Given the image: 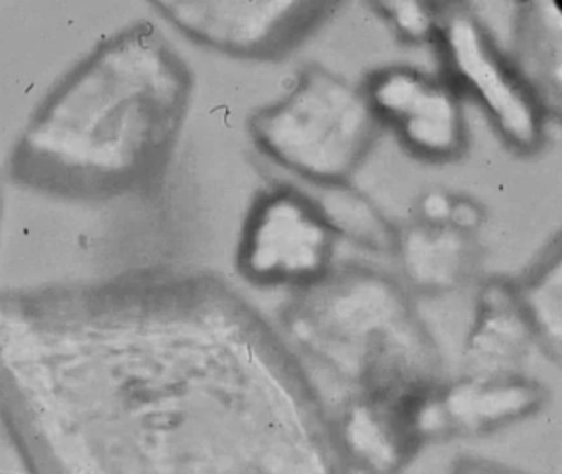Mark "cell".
Instances as JSON below:
<instances>
[{"label": "cell", "mask_w": 562, "mask_h": 474, "mask_svg": "<svg viewBox=\"0 0 562 474\" xmlns=\"http://www.w3.org/2000/svg\"><path fill=\"white\" fill-rule=\"evenodd\" d=\"M0 420L31 474H324L297 364L199 280L0 295Z\"/></svg>", "instance_id": "1"}, {"label": "cell", "mask_w": 562, "mask_h": 474, "mask_svg": "<svg viewBox=\"0 0 562 474\" xmlns=\"http://www.w3.org/2000/svg\"><path fill=\"white\" fill-rule=\"evenodd\" d=\"M453 474H516L509 471L508 467L499 466L496 463H490L486 460H465V463L460 464Z\"/></svg>", "instance_id": "17"}, {"label": "cell", "mask_w": 562, "mask_h": 474, "mask_svg": "<svg viewBox=\"0 0 562 474\" xmlns=\"http://www.w3.org/2000/svg\"><path fill=\"white\" fill-rule=\"evenodd\" d=\"M483 223V213L480 206H476L470 200H453L452 211H450L449 226L459 233L469 234L479 229Z\"/></svg>", "instance_id": "16"}, {"label": "cell", "mask_w": 562, "mask_h": 474, "mask_svg": "<svg viewBox=\"0 0 562 474\" xmlns=\"http://www.w3.org/2000/svg\"><path fill=\"white\" fill-rule=\"evenodd\" d=\"M334 242L315 203L294 191H272L249 216L239 263L258 282L311 285L327 273Z\"/></svg>", "instance_id": "5"}, {"label": "cell", "mask_w": 562, "mask_h": 474, "mask_svg": "<svg viewBox=\"0 0 562 474\" xmlns=\"http://www.w3.org/2000/svg\"><path fill=\"white\" fill-rule=\"evenodd\" d=\"M440 40L453 75L476 95L499 134L519 150H531L542 137L544 109L499 55L482 23L456 10L440 22Z\"/></svg>", "instance_id": "6"}, {"label": "cell", "mask_w": 562, "mask_h": 474, "mask_svg": "<svg viewBox=\"0 0 562 474\" xmlns=\"http://www.w3.org/2000/svg\"><path fill=\"white\" fill-rule=\"evenodd\" d=\"M561 260L555 259L515 292L536 338L555 356L561 346Z\"/></svg>", "instance_id": "13"}, {"label": "cell", "mask_w": 562, "mask_h": 474, "mask_svg": "<svg viewBox=\"0 0 562 474\" xmlns=\"http://www.w3.org/2000/svg\"><path fill=\"white\" fill-rule=\"evenodd\" d=\"M452 204V198L443 193V191L436 190L427 193L419 204L424 224H429V226H449Z\"/></svg>", "instance_id": "15"}, {"label": "cell", "mask_w": 562, "mask_h": 474, "mask_svg": "<svg viewBox=\"0 0 562 474\" xmlns=\"http://www.w3.org/2000/svg\"><path fill=\"white\" fill-rule=\"evenodd\" d=\"M160 15L200 45L235 56L282 52L321 19L325 5L311 2H157Z\"/></svg>", "instance_id": "7"}, {"label": "cell", "mask_w": 562, "mask_h": 474, "mask_svg": "<svg viewBox=\"0 0 562 474\" xmlns=\"http://www.w3.org/2000/svg\"><path fill=\"white\" fill-rule=\"evenodd\" d=\"M256 144L282 167L318 184L347 180L378 131L364 92L311 68L281 101L252 119Z\"/></svg>", "instance_id": "4"}, {"label": "cell", "mask_w": 562, "mask_h": 474, "mask_svg": "<svg viewBox=\"0 0 562 474\" xmlns=\"http://www.w3.org/2000/svg\"><path fill=\"white\" fill-rule=\"evenodd\" d=\"M325 188L327 191L315 206L335 236H347L376 250L396 246L397 239L390 224L363 196L347 190L341 183L325 184Z\"/></svg>", "instance_id": "12"}, {"label": "cell", "mask_w": 562, "mask_h": 474, "mask_svg": "<svg viewBox=\"0 0 562 474\" xmlns=\"http://www.w3.org/2000/svg\"><path fill=\"white\" fill-rule=\"evenodd\" d=\"M0 474H4V473H0Z\"/></svg>", "instance_id": "18"}, {"label": "cell", "mask_w": 562, "mask_h": 474, "mask_svg": "<svg viewBox=\"0 0 562 474\" xmlns=\"http://www.w3.org/2000/svg\"><path fill=\"white\" fill-rule=\"evenodd\" d=\"M562 16L554 2H531L521 12L519 53L522 81L542 109L559 108L561 95Z\"/></svg>", "instance_id": "11"}, {"label": "cell", "mask_w": 562, "mask_h": 474, "mask_svg": "<svg viewBox=\"0 0 562 474\" xmlns=\"http://www.w3.org/2000/svg\"><path fill=\"white\" fill-rule=\"evenodd\" d=\"M541 345L515 292L492 286L482 300L479 323L469 345V372L476 382L526 381L532 346Z\"/></svg>", "instance_id": "8"}, {"label": "cell", "mask_w": 562, "mask_h": 474, "mask_svg": "<svg viewBox=\"0 0 562 474\" xmlns=\"http://www.w3.org/2000/svg\"><path fill=\"white\" fill-rule=\"evenodd\" d=\"M190 86L186 63L153 23L127 26L38 105L12 154V178L65 200L144 190L169 160Z\"/></svg>", "instance_id": "2"}, {"label": "cell", "mask_w": 562, "mask_h": 474, "mask_svg": "<svg viewBox=\"0 0 562 474\" xmlns=\"http://www.w3.org/2000/svg\"><path fill=\"white\" fill-rule=\"evenodd\" d=\"M305 286L288 318L305 359L299 369L348 402L341 437L350 453L374 473H393L417 437L442 424L426 332L403 292L376 273L324 275Z\"/></svg>", "instance_id": "3"}, {"label": "cell", "mask_w": 562, "mask_h": 474, "mask_svg": "<svg viewBox=\"0 0 562 474\" xmlns=\"http://www.w3.org/2000/svg\"><path fill=\"white\" fill-rule=\"evenodd\" d=\"M381 10L387 16L394 29L403 38L409 42H429L439 35V12L430 3L414 2V0H401V2L380 3Z\"/></svg>", "instance_id": "14"}, {"label": "cell", "mask_w": 562, "mask_h": 474, "mask_svg": "<svg viewBox=\"0 0 562 474\" xmlns=\"http://www.w3.org/2000/svg\"><path fill=\"white\" fill-rule=\"evenodd\" d=\"M394 125L407 147L432 160L453 157L465 142L463 115L456 94L432 79L424 82Z\"/></svg>", "instance_id": "10"}, {"label": "cell", "mask_w": 562, "mask_h": 474, "mask_svg": "<svg viewBox=\"0 0 562 474\" xmlns=\"http://www.w3.org/2000/svg\"><path fill=\"white\" fill-rule=\"evenodd\" d=\"M396 247L407 279L420 289H452L472 266L467 234L450 226L420 224L400 237Z\"/></svg>", "instance_id": "9"}]
</instances>
